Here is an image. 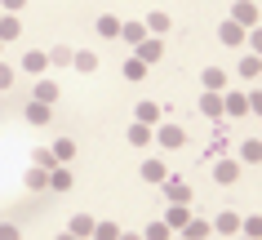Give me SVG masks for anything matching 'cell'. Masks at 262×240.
I'll return each mask as SVG.
<instances>
[{
    "mask_svg": "<svg viewBox=\"0 0 262 240\" xmlns=\"http://www.w3.org/2000/svg\"><path fill=\"white\" fill-rule=\"evenodd\" d=\"M134 49H138V54H134V58H142V62H147V67H156V62H160V58H165V45H160V36H151V40H147V36H142V40L134 45Z\"/></svg>",
    "mask_w": 262,
    "mask_h": 240,
    "instance_id": "cell-1",
    "label": "cell"
},
{
    "mask_svg": "<svg viewBox=\"0 0 262 240\" xmlns=\"http://www.w3.org/2000/svg\"><path fill=\"white\" fill-rule=\"evenodd\" d=\"M231 23H240V27H258V5H253V0H235V5H231Z\"/></svg>",
    "mask_w": 262,
    "mask_h": 240,
    "instance_id": "cell-2",
    "label": "cell"
},
{
    "mask_svg": "<svg viewBox=\"0 0 262 240\" xmlns=\"http://www.w3.org/2000/svg\"><path fill=\"white\" fill-rule=\"evenodd\" d=\"M156 142H160L165 151H178L182 142H187V134H182V125H160V134H156Z\"/></svg>",
    "mask_w": 262,
    "mask_h": 240,
    "instance_id": "cell-3",
    "label": "cell"
},
{
    "mask_svg": "<svg viewBox=\"0 0 262 240\" xmlns=\"http://www.w3.org/2000/svg\"><path fill=\"white\" fill-rule=\"evenodd\" d=\"M45 67H49V54H45V49H27V54H23V71H27V76H40Z\"/></svg>",
    "mask_w": 262,
    "mask_h": 240,
    "instance_id": "cell-4",
    "label": "cell"
},
{
    "mask_svg": "<svg viewBox=\"0 0 262 240\" xmlns=\"http://www.w3.org/2000/svg\"><path fill=\"white\" fill-rule=\"evenodd\" d=\"M213 178H218L222 187H231L235 178H240V160H218V165H213Z\"/></svg>",
    "mask_w": 262,
    "mask_h": 240,
    "instance_id": "cell-5",
    "label": "cell"
},
{
    "mask_svg": "<svg viewBox=\"0 0 262 240\" xmlns=\"http://www.w3.org/2000/svg\"><path fill=\"white\" fill-rule=\"evenodd\" d=\"M200 85L213 89V94H222V89H227V71H222V67H205V71H200Z\"/></svg>",
    "mask_w": 262,
    "mask_h": 240,
    "instance_id": "cell-6",
    "label": "cell"
},
{
    "mask_svg": "<svg viewBox=\"0 0 262 240\" xmlns=\"http://www.w3.org/2000/svg\"><path fill=\"white\" fill-rule=\"evenodd\" d=\"M165 196L178 200V205H187V200H191V187L182 183V178H169V173H165Z\"/></svg>",
    "mask_w": 262,
    "mask_h": 240,
    "instance_id": "cell-7",
    "label": "cell"
},
{
    "mask_svg": "<svg viewBox=\"0 0 262 240\" xmlns=\"http://www.w3.org/2000/svg\"><path fill=\"white\" fill-rule=\"evenodd\" d=\"M18 36H23V23H18L14 14H0V45L18 40Z\"/></svg>",
    "mask_w": 262,
    "mask_h": 240,
    "instance_id": "cell-8",
    "label": "cell"
},
{
    "mask_svg": "<svg viewBox=\"0 0 262 240\" xmlns=\"http://www.w3.org/2000/svg\"><path fill=\"white\" fill-rule=\"evenodd\" d=\"M191 213H187V205H178V200H169V213H165V227L169 231H182V223H187Z\"/></svg>",
    "mask_w": 262,
    "mask_h": 240,
    "instance_id": "cell-9",
    "label": "cell"
},
{
    "mask_svg": "<svg viewBox=\"0 0 262 240\" xmlns=\"http://www.w3.org/2000/svg\"><path fill=\"white\" fill-rule=\"evenodd\" d=\"M200 116H209V120H218V116H222V94L205 89V98H200Z\"/></svg>",
    "mask_w": 262,
    "mask_h": 240,
    "instance_id": "cell-10",
    "label": "cell"
},
{
    "mask_svg": "<svg viewBox=\"0 0 262 240\" xmlns=\"http://www.w3.org/2000/svg\"><path fill=\"white\" fill-rule=\"evenodd\" d=\"M94 27H98V36H102V40H116V36H120V18H116V14H102Z\"/></svg>",
    "mask_w": 262,
    "mask_h": 240,
    "instance_id": "cell-11",
    "label": "cell"
},
{
    "mask_svg": "<svg viewBox=\"0 0 262 240\" xmlns=\"http://www.w3.org/2000/svg\"><path fill=\"white\" fill-rule=\"evenodd\" d=\"M27 120H31V125H49V120H54L49 102H36V98H31V102H27Z\"/></svg>",
    "mask_w": 262,
    "mask_h": 240,
    "instance_id": "cell-12",
    "label": "cell"
},
{
    "mask_svg": "<svg viewBox=\"0 0 262 240\" xmlns=\"http://www.w3.org/2000/svg\"><path fill=\"white\" fill-rule=\"evenodd\" d=\"M209 227H213L218 236H231V231H240V218H235V213L227 209V213H218V218H213V223H209Z\"/></svg>",
    "mask_w": 262,
    "mask_h": 240,
    "instance_id": "cell-13",
    "label": "cell"
},
{
    "mask_svg": "<svg viewBox=\"0 0 262 240\" xmlns=\"http://www.w3.org/2000/svg\"><path fill=\"white\" fill-rule=\"evenodd\" d=\"M31 98H36V102H49V107H54V102H58V85H54V80H36Z\"/></svg>",
    "mask_w": 262,
    "mask_h": 240,
    "instance_id": "cell-14",
    "label": "cell"
},
{
    "mask_svg": "<svg viewBox=\"0 0 262 240\" xmlns=\"http://www.w3.org/2000/svg\"><path fill=\"white\" fill-rule=\"evenodd\" d=\"M222 116H249L245 94H227V98H222Z\"/></svg>",
    "mask_w": 262,
    "mask_h": 240,
    "instance_id": "cell-15",
    "label": "cell"
},
{
    "mask_svg": "<svg viewBox=\"0 0 262 240\" xmlns=\"http://www.w3.org/2000/svg\"><path fill=\"white\" fill-rule=\"evenodd\" d=\"M71 67L76 71H98V54L94 49H76V54H71Z\"/></svg>",
    "mask_w": 262,
    "mask_h": 240,
    "instance_id": "cell-16",
    "label": "cell"
},
{
    "mask_svg": "<svg viewBox=\"0 0 262 240\" xmlns=\"http://www.w3.org/2000/svg\"><path fill=\"white\" fill-rule=\"evenodd\" d=\"M165 160H142V183H165Z\"/></svg>",
    "mask_w": 262,
    "mask_h": 240,
    "instance_id": "cell-17",
    "label": "cell"
},
{
    "mask_svg": "<svg viewBox=\"0 0 262 240\" xmlns=\"http://www.w3.org/2000/svg\"><path fill=\"white\" fill-rule=\"evenodd\" d=\"M147 142H151V125L134 120V125H129V147H147Z\"/></svg>",
    "mask_w": 262,
    "mask_h": 240,
    "instance_id": "cell-18",
    "label": "cell"
},
{
    "mask_svg": "<svg viewBox=\"0 0 262 240\" xmlns=\"http://www.w3.org/2000/svg\"><path fill=\"white\" fill-rule=\"evenodd\" d=\"M49 151L58 156V165H71V160H76V142H71V138H58Z\"/></svg>",
    "mask_w": 262,
    "mask_h": 240,
    "instance_id": "cell-19",
    "label": "cell"
},
{
    "mask_svg": "<svg viewBox=\"0 0 262 240\" xmlns=\"http://www.w3.org/2000/svg\"><path fill=\"white\" fill-rule=\"evenodd\" d=\"M245 31L249 27H240V23H222L218 36H222V45H245Z\"/></svg>",
    "mask_w": 262,
    "mask_h": 240,
    "instance_id": "cell-20",
    "label": "cell"
},
{
    "mask_svg": "<svg viewBox=\"0 0 262 240\" xmlns=\"http://www.w3.org/2000/svg\"><path fill=\"white\" fill-rule=\"evenodd\" d=\"M240 76H245V80H258V76H262V58L258 54H245V58H240Z\"/></svg>",
    "mask_w": 262,
    "mask_h": 240,
    "instance_id": "cell-21",
    "label": "cell"
},
{
    "mask_svg": "<svg viewBox=\"0 0 262 240\" xmlns=\"http://www.w3.org/2000/svg\"><path fill=\"white\" fill-rule=\"evenodd\" d=\"M49 187H54V191H67L71 187V169L67 165H54V169H49Z\"/></svg>",
    "mask_w": 262,
    "mask_h": 240,
    "instance_id": "cell-22",
    "label": "cell"
},
{
    "mask_svg": "<svg viewBox=\"0 0 262 240\" xmlns=\"http://www.w3.org/2000/svg\"><path fill=\"white\" fill-rule=\"evenodd\" d=\"M67 236H94V218H89V213H76L71 227H67Z\"/></svg>",
    "mask_w": 262,
    "mask_h": 240,
    "instance_id": "cell-23",
    "label": "cell"
},
{
    "mask_svg": "<svg viewBox=\"0 0 262 240\" xmlns=\"http://www.w3.org/2000/svg\"><path fill=\"white\" fill-rule=\"evenodd\" d=\"M258 160H262V142L249 138L245 147H240V165H258Z\"/></svg>",
    "mask_w": 262,
    "mask_h": 240,
    "instance_id": "cell-24",
    "label": "cell"
},
{
    "mask_svg": "<svg viewBox=\"0 0 262 240\" xmlns=\"http://www.w3.org/2000/svg\"><path fill=\"white\" fill-rule=\"evenodd\" d=\"M134 116H138L142 125H156V120H160V107H156V102H138V107H134Z\"/></svg>",
    "mask_w": 262,
    "mask_h": 240,
    "instance_id": "cell-25",
    "label": "cell"
},
{
    "mask_svg": "<svg viewBox=\"0 0 262 240\" xmlns=\"http://www.w3.org/2000/svg\"><path fill=\"white\" fill-rule=\"evenodd\" d=\"M147 31H151V36H165V31H169V14H160V9L147 14Z\"/></svg>",
    "mask_w": 262,
    "mask_h": 240,
    "instance_id": "cell-26",
    "label": "cell"
},
{
    "mask_svg": "<svg viewBox=\"0 0 262 240\" xmlns=\"http://www.w3.org/2000/svg\"><path fill=\"white\" fill-rule=\"evenodd\" d=\"M120 71H124V80H142V76H147V62H142V58H129Z\"/></svg>",
    "mask_w": 262,
    "mask_h": 240,
    "instance_id": "cell-27",
    "label": "cell"
},
{
    "mask_svg": "<svg viewBox=\"0 0 262 240\" xmlns=\"http://www.w3.org/2000/svg\"><path fill=\"white\" fill-rule=\"evenodd\" d=\"M182 236H195V240H200V236H213V227H209V223H195V218H187V223H182Z\"/></svg>",
    "mask_w": 262,
    "mask_h": 240,
    "instance_id": "cell-28",
    "label": "cell"
},
{
    "mask_svg": "<svg viewBox=\"0 0 262 240\" xmlns=\"http://www.w3.org/2000/svg\"><path fill=\"white\" fill-rule=\"evenodd\" d=\"M120 36H124L129 45H138L142 36H147V27H142V23H120Z\"/></svg>",
    "mask_w": 262,
    "mask_h": 240,
    "instance_id": "cell-29",
    "label": "cell"
},
{
    "mask_svg": "<svg viewBox=\"0 0 262 240\" xmlns=\"http://www.w3.org/2000/svg\"><path fill=\"white\" fill-rule=\"evenodd\" d=\"M27 187H31V191H40V187H49V173H45L40 165H36V169H27Z\"/></svg>",
    "mask_w": 262,
    "mask_h": 240,
    "instance_id": "cell-30",
    "label": "cell"
},
{
    "mask_svg": "<svg viewBox=\"0 0 262 240\" xmlns=\"http://www.w3.org/2000/svg\"><path fill=\"white\" fill-rule=\"evenodd\" d=\"M94 236L98 240H120V227L116 223H94Z\"/></svg>",
    "mask_w": 262,
    "mask_h": 240,
    "instance_id": "cell-31",
    "label": "cell"
},
{
    "mask_svg": "<svg viewBox=\"0 0 262 240\" xmlns=\"http://www.w3.org/2000/svg\"><path fill=\"white\" fill-rule=\"evenodd\" d=\"M71 54H76V49L58 45V49H49V62H58V67H71Z\"/></svg>",
    "mask_w": 262,
    "mask_h": 240,
    "instance_id": "cell-32",
    "label": "cell"
},
{
    "mask_svg": "<svg viewBox=\"0 0 262 240\" xmlns=\"http://www.w3.org/2000/svg\"><path fill=\"white\" fill-rule=\"evenodd\" d=\"M240 231H245V236H262V218H258V213H253V218H245V223H240Z\"/></svg>",
    "mask_w": 262,
    "mask_h": 240,
    "instance_id": "cell-33",
    "label": "cell"
},
{
    "mask_svg": "<svg viewBox=\"0 0 262 240\" xmlns=\"http://www.w3.org/2000/svg\"><path fill=\"white\" fill-rule=\"evenodd\" d=\"M36 165H40V169L49 173V169H54V165H58V156H54V151H36Z\"/></svg>",
    "mask_w": 262,
    "mask_h": 240,
    "instance_id": "cell-34",
    "label": "cell"
},
{
    "mask_svg": "<svg viewBox=\"0 0 262 240\" xmlns=\"http://www.w3.org/2000/svg\"><path fill=\"white\" fill-rule=\"evenodd\" d=\"M14 76H18V71L9 67V62H0V89H9V85H14Z\"/></svg>",
    "mask_w": 262,
    "mask_h": 240,
    "instance_id": "cell-35",
    "label": "cell"
},
{
    "mask_svg": "<svg viewBox=\"0 0 262 240\" xmlns=\"http://www.w3.org/2000/svg\"><path fill=\"white\" fill-rule=\"evenodd\" d=\"M147 236H151V240H165L169 227H165V223H151V227H147Z\"/></svg>",
    "mask_w": 262,
    "mask_h": 240,
    "instance_id": "cell-36",
    "label": "cell"
},
{
    "mask_svg": "<svg viewBox=\"0 0 262 240\" xmlns=\"http://www.w3.org/2000/svg\"><path fill=\"white\" fill-rule=\"evenodd\" d=\"M23 5H27V0H0V9H5V14H14V9H23Z\"/></svg>",
    "mask_w": 262,
    "mask_h": 240,
    "instance_id": "cell-37",
    "label": "cell"
},
{
    "mask_svg": "<svg viewBox=\"0 0 262 240\" xmlns=\"http://www.w3.org/2000/svg\"><path fill=\"white\" fill-rule=\"evenodd\" d=\"M18 236V227H5V223H0V240H14Z\"/></svg>",
    "mask_w": 262,
    "mask_h": 240,
    "instance_id": "cell-38",
    "label": "cell"
},
{
    "mask_svg": "<svg viewBox=\"0 0 262 240\" xmlns=\"http://www.w3.org/2000/svg\"><path fill=\"white\" fill-rule=\"evenodd\" d=\"M0 14H5V9H0Z\"/></svg>",
    "mask_w": 262,
    "mask_h": 240,
    "instance_id": "cell-39",
    "label": "cell"
}]
</instances>
